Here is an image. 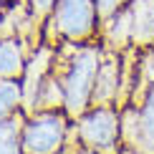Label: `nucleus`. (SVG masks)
<instances>
[{
  "instance_id": "obj_1",
  "label": "nucleus",
  "mask_w": 154,
  "mask_h": 154,
  "mask_svg": "<svg viewBox=\"0 0 154 154\" xmlns=\"http://www.w3.org/2000/svg\"><path fill=\"white\" fill-rule=\"evenodd\" d=\"M104 48L101 46H76L66 58V68L61 76L63 86V111L68 116H81L88 111L94 101L96 76H99Z\"/></svg>"
},
{
  "instance_id": "obj_2",
  "label": "nucleus",
  "mask_w": 154,
  "mask_h": 154,
  "mask_svg": "<svg viewBox=\"0 0 154 154\" xmlns=\"http://www.w3.org/2000/svg\"><path fill=\"white\" fill-rule=\"evenodd\" d=\"M68 137V114L58 109L35 111L23 124L25 154H58Z\"/></svg>"
},
{
  "instance_id": "obj_3",
  "label": "nucleus",
  "mask_w": 154,
  "mask_h": 154,
  "mask_svg": "<svg viewBox=\"0 0 154 154\" xmlns=\"http://www.w3.org/2000/svg\"><path fill=\"white\" fill-rule=\"evenodd\" d=\"M51 25L68 43L88 41L101 25L96 0H56V8L51 13Z\"/></svg>"
},
{
  "instance_id": "obj_4",
  "label": "nucleus",
  "mask_w": 154,
  "mask_h": 154,
  "mask_svg": "<svg viewBox=\"0 0 154 154\" xmlns=\"http://www.w3.org/2000/svg\"><path fill=\"white\" fill-rule=\"evenodd\" d=\"M76 134L81 139V146L111 154L121 144V116L111 106H91L79 116Z\"/></svg>"
},
{
  "instance_id": "obj_5",
  "label": "nucleus",
  "mask_w": 154,
  "mask_h": 154,
  "mask_svg": "<svg viewBox=\"0 0 154 154\" xmlns=\"http://www.w3.org/2000/svg\"><path fill=\"white\" fill-rule=\"evenodd\" d=\"M121 53H104L91 106H111L121 94Z\"/></svg>"
},
{
  "instance_id": "obj_6",
  "label": "nucleus",
  "mask_w": 154,
  "mask_h": 154,
  "mask_svg": "<svg viewBox=\"0 0 154 154\" xmlns=\"http://www.w3.org/2000/svg\"><path fill=\"white\" fill-rule=\"evenodd\" d=\"M134 46H154V0H129Z\"/></svg>"
},
{
  "instance_id": "obj_7",
  "label": "nucleus",
  "mask_w": 154,
  "mask_h": 154,
  "mask_svg": "<svg viewBox=\"0 0 154 154\" xmlns=\"http://www.w3.org/2000/svg\"><path fill=\"white\" fill-rule=\"evenodd\" d=\"M104 33H106V43L111 48H126L129 43H134V25H131V8L129 3L124 5L119 13H114L111 18L104 20Z\"/></svg>"
},
{
  "instance_id": "obj_8",
  "label": "nucleus",
  "mask_w": 154,
  "mask_h": 154,
  "mask_svg": "<svg viewBox=\"0 0 154 154\" xmlns=\"http://www.w3.org/2000/svg\"><path fill=\"white\" fill-rule=\"evenodd\" d=\"M139 154H154V83L146 88L142 104H139Z\"/></svg>"
},
{
  "instance_id": "obj_9",
  "label": "nucleus",
  "mask_w": 154,
  "mask_h": 154,
  "mask_svg": "<svg viewBox=\"0 0 154 154\" xmlns=\"http://www.w3.org/2000/svg\"><path fill=\"white\" fill-rule=\"evenodd\" d=\"M25 56L15 38H0V79H23Z\"/></svg>"
},
{
  "instance_id": "obj_10",
  "label": "nucleus",
  "mask_w": 154,
  "mask_h": 154,
  "mask_svg": "<svg viewBox=\"0 0 154 154\" xmlns=\"http://www.w3.org/2000/svg\"><path fill=\"white\" fill-rule=\"evenodd\" d=\"M23 104V83L18 79H0V121L10 119Z\"/></svg>"
},
{
  "instance_id": "obj_11",
  "label": "nucleus",
  "mask_w": 154,
  "mask_h": 154,
  "mask_svg": "<svg viewBox=\"0 0 154 154\" xmlns=\"http://www.w3.org/2000/svg\"><path fill=\"white\" fill-rule=\"evenodd\" d=\"M0 154H25L23 149V124L15 119L0 121Z\"/></svg>"
},
{
  "instance_id": "obj_12",
  "label": "nucleus",
  "mask_w": 154,
  "mask_h": 154,
  "mask_svg": "<svg viewBox=\"0 0 154 154\" xmlns=\"http://www.w3.org/2000/svg\"><path fill=\"white\" fill-rule=\"evenodd\" d=\"M129 0H96V8H99V15H101V23L106 18H111L114 13H119Z\"/></svg>"
},
{
  "instance_id": "obj_13",
  "label": "nucleus",
  "mask_w": 154,
  "mask_h": 154,
  "mask_svg": "<svg viewBox=\"0 0 154 154\" xmlns=\"http://www.w3.org/2000/svg\"><path fill=\"white\" fill-rule=\"evenodd\" d=\"M33 18H51V13L56 8V0H28Z\"/></svg>"
},
{
  "instance_id": "obj_14",
  "label": "nucleus",
  "mask_w": 154,
  "mask_h": 154,
  "mask_svg": "<svg viewBox=\"0 0 154 154\" xmlns=\"http://www.w3.org/2000/svg\"><path fill=\"white\" fill-rule=\"evenodd\" d=\"M79 154H101V152H96V149H88V146H83V149Z\"/></svg>"
},
{
  "instance_id": "obj_15",
  "label": "nucleus",
  "mask_w": 154,
  "mask_h": 154,
  "mask_svg": "<svg viewBox=\"0 0 154 154\" xmlns=\"http://www.w3.org/2000/svg\"><path fill=\"white\" fill-rule=\"evenodd\" d=\"M3 3H5V0H0V15H3Z\"/></svg>"
},
{
  "instance_id": "obj_16",
  "label": "nucleus",
  "mask_w": 154,
  "mask_h": 154,
  "mask_svg": "<svg viewBox=\"0 0 154 154\" xmlns=\"http://www.w3.org/2000/svg\"><path fill=\"white\" fill-rule=\"evenodd\" d=\"M124 154H139V152H134V149H129V152H124Z\"/></svg>"
}]
</instances>
